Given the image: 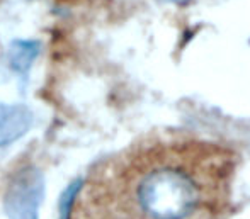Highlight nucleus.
<instances>
[{
    "mask_svg": "<svg viewBox=\"0 0 250 219\" xmlns=\"http://www.w3.org/2000/svg\"><path fill=\"white\" fill-rule=\"evenodd\" d=\"M199 185L181 168L160 167L148 172L136 187V200L150 219H186L198 207Z\"/></svg>",
    "mask_w": 250,
    "mask_h": 219,
    "instance_id": "1",
    "label": "nucleus"
},
{
    "mask_svg": "<svg viewBox=\"0 0 250 219\" xmlns=\"http://www.w3.org/2000/svg\"><path fill=\"white\" fill-rule=\"evenodd\" d=\"M43 199V175L38 168L27 167L10 179L3 196V209L10 219H38Z\"/></svg>",
    "mask_w": 250,
    "mask_h": 219,
    "instance_id": "2",
    "label": "nucleus"
},
{
    "mask_svg": "<svg viewBox=\"0 0 250 219\" xmlns=\"http://www.w3.org/2000/svg\"><path fill=\"white\" fill-rule=\"evenodd\" d=\"M33 112L22 104H0V146L14 143L29 131Z\"/></svg>",
    "mask_w": 250,
    "mask_h": 219,
    "instance_id": "3",
    "label": "nucleus"
},
{
    "mask_svg": "<svg viewBox=\"0 0 250 219\" xmlns=\"http://www.w3.org/2000/svg\"><path fill=\"white\" fill-rule=\"evenodd\" d=\"M41 51V44L33 40H17L12 41L7 51L9 66L19 75H26L31 70L33 63L36 61Z\"/></svg>",
    "mask_w": 250,
    "mask_h": 219,
    "instance_id": "4",
    "label": "nucleus"
},
{
    "mask_svg": "<svg viewBox=\"0 0 250 219\" xmlns=\"http://www.w3.org/2000/svg\"><path fill=\"white\" fill-rule=\"evenodd\" d=\"M80 187H82V180H75L68 189L63 192L62 199H60V206H58V213L60 219H70V213H72V206L73 200H75L77 194H79Z\"/></svg>",
    "mask_w": 250,
    "mask_h": 219,
    "instance_id": "5",
    "label": "nucleus"
},
{
    "mask_svg": "<svg viewBox=\"0 0 250 219\" xmlns=\"http://www.w3.org/2000/svg\"><path fill=\"white\" fill-rule=\"evenodd\" d=\"M172 2H177V3H181V5H182V3L189 2V0H172Z\"/></svg>",
    "mask_w": 250,
    "mask_h": 219,
    "instance_id": "6",
    "label": "nucleus"
}]
</instances>
